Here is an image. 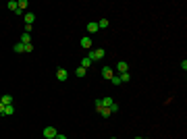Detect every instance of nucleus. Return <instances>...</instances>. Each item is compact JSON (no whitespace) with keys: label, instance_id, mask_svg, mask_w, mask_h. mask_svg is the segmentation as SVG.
Masks as SVG:
<instances>
[{"label":"nucleus","instance_id":"obj_1","mask_svg":"<svg viewBox=\"0 0 187 139\" xmlns=\"http://www.w3.org/2000/svg\"><path fill=\"white\" fill-rule=\"evenodd\" d=\"M106 56V52H104V48H96V50H90V54H87V58L92 60V62H96V60H102V58Z\"/></svg>","mask_w":187,"mask_h":139},{"label":"nucleus","instance_id":"obj_4","mask_svg":"<svg viewBox=\"0 0 187 139\" xmlns=\"http://www.w3.org/2000/svg\"><path fill=\"white\" fill-rule=\"evenodd\" d=\"M67 77H69L67 69H58L56 71V79H58V81H67Z\"/></svg>","mask_w":187,"mask_h":139},{"label":"nucleus","instance_id":"obj_9","mask_svg":"<svg viewBox=\"0 0 187 139\" xmlns=\"http://www.w3.org/2000/svg\"><path fill=\"white\" fill-rule=\"evenodd\" d=\"M92 64H94V62H92V60H90V58H87V56H83V58H81V64H79V67H83V69L87 71V69H90V67H92Z\"/></svg>","mask_w":187,"mask_h":139},{"label":"nucleus","instance_id":"obj_25","mask_svg":"<svg viewBox=\"0 0 187 139\" xmlns=\"http://www.w3.org/2000/svg\"><path fill=\"white\" fill-rule=\"evenodd\" d=\"M54 139H67V137H65V135H60V133H58V135H56Z\"/></svg>","mask_w":187,"mask_h":139},{"label":"nucleus","instance_id":"obj_16","mask_svg":"<svg viewBox=\"0 0 187 139\" xmlns=\"http://www.w3.org/2000/svg\"><path fill=\"white\" fill-rule=\"evenodd\" d=\"M75 75H77V77L81 79V77H85V75H87V71L83 69V67H77V71H75Z\"/></svg>","mask_w":187,"mask_h":139},{"label":"nucleus","instance_id":"obj_18","mask_svg":"<svg viewBox=\"0 0 187 139\" xmlns=\"http://www.w3.org/2000/svg\"><path fill=\"white\" fill-rule=\"evenodd\" d=\"M108 25H110V21H108V19H100V23H98V29H106Z\"/></svg>","mask_w":187,"mask_h":139},{"label":"nucleus","instance_id":"obj_2","mask_svg":"<svg viewBox=\"0 0 187 139\" xmlns=\"http://www.w3.org/2000/svg\"><path fill=\"white\" fill-rule=\"evenodd\" d=\"M79 46H81L83 50H92L94 40H92V37H83V40H79Z\"/></svg>","mask_w":187,"mask_h":139},{"label":"nucleus","instance_id":"obj_24","mask_svg":"<svg viewBox=\"0 0 187 139\" xmlns=\"http://www.w3.org/2000/svg\"><path fill=\"white\" fill-rule=\"evenodd\" d=\"M25 52H27V54H29V52H34V46H31V44H27V46H25Z\"/></svg>","mask_w":187,"mask_h":139},{"label":"nucleus","instance_id":"obj_15","mask_svg":"<svg viewBox=\"0 0 187 139\" xmlns=\"http://www.w3.org/2000/svg\"><path fill=\"white\" fill-rule=\"evenodd\" d=\"M6 6H9V11H12V12H17V11H19V4H17L15 0H11V2H9Z\"/></svg>","mask_w":187,"mask_h":139},{"label":"nucleus","instance_id":"obj_21","mask_svg":"<svg viewBox=\"0 0 187 139\" xmlns=\"http://www.w3.org/2000/svg\"><path fill=\"white\" fill-rule=\"evenodd\" d=\"M17 4H19V11H25V9L29 6V4H27V0H19Z\"/></svg>","mask_w":187,"mask_h":139},{"label":"nucleus","instance_id":"obj_17","mask_svg":"<svg viewBox=\"0 0 187 139\" xmlns=\"http://www.w3.org/2000/svg\"><path fill=\"white\" fill-rule=\"evenodd\" d=\"M98 114H102L104 118H108V116L112 114V112H110V108H100V110H98Z\"/></svg>","mask_w":187,"mask_h":139},{"label":"nucleus","instance_id":"obj_20","mask_svg":"<svg viewBox=\"0 0 187 139\" xmlns=\"http://www.w3.org/2000/svg\"><path fill=\"white\" fill-rule=\"evenodd\" d=\"M118 77H121V83H127L129 79H131V75H129V73H121Z\"/></svg>","mask_w":187,"mask_h":139},{"label":"nucleus","instance_id":"obj_6","mask_svg":"<svg viewBox=\"0 0 187 139\" xmlns=\"http://www.w3.org/2000/svg\"><path fill=\"white\" fill-rule=\"evenodd\" d=\"M117 71H118V73H127V71H129V64L125 62V60H118V62H117Z\"/></svg>","mask_w":187,"mask_h":139},{"label":"nucleus","instance_id":"obj_19","mask_svg":"<svg viewBox=\"0 0 187 139\" xmlns=\"http://www.w3.org/2000/svg\"><path fill=\"white\" fill-rule=\"evenodd\" d=\"M108 81L112 83V85H121V77H118V75H112V77H110Z\"/></svg>","mask_w":187,"mask_h":139},{"label":"nucleus","instance_id":"obj_7","mask_svg":"<svg viewBox=\"0 0 187 139\" xmlns=\"http://www.w3.org/2000/svg\"><path fill=\"white\" fill-rule=\"evenodd\" d=\"M0 102H2L4 106H11V104H12V96H11V93H4V96H0Z\"/></svg>","mask_w":187,"mask_h":139},{"label":"nucleus","instance_id":"obj_23","mask_svg":"<svg viewBox=\"0 0 187 139\" xmlns=\"http://www.w3.org/2000/svg\"><path fill=\"white\" fill-rule=\"evenodd\" d=\"M110 112H112V114H115V112H118V104H117V102L110 106Z\"/></svg>","mask_w":187,"mask_h":139},{"label":"nucleus","instance_id":"obj_12","mask_svg":"<svg viewBox=\"0 0 187 139\" xmlns=\"http://www.w3.org/2000/svg\"><path fill=\"white\" fill-rule=\"evenodd\" d=\"M12 50H15L17 54H21V52H25V46H23V44H21V42H17V44L12 46Z\"/></svg>","mask_w":187,"mask_h":139},{"label":"nucleus","instance_id":"obj_8","mask_svg":"<svg viewBox=\"0 0 187 139\" xmlns=\"http://www.w3.org/2000/svg\"><path fill=\"white\" fill-rule=\"evenodd\" d=\"M112 75H115V71L110 69V67H104V69H102V77H104V79H110Z\"/></svg>","mask_w":187,"mask_h":139},{"label":"nucleus","instance_id":"obj_22","mask_svg":"<svg viewBox=\"0 0 187 139\" xmlns=\"http://www.w3.org/2000/svg\"><path fill=\"white\" fill-rule=\"evenodd\" d=\"M100 108H104V106H102V98H98V100H96V112H98Z\"/></svg>","mask_w":187,"mask_h":139},{"label":"nucleus","instance_id":"obj_26","mask_svg":"<svg viewBox=\"0 0 187 139\" xmlns=\"http://www.w3.org/2000/svg\"><path fill=\"white\" fill-rule=\"evenodd\" d=\"M2 112H4V104L0 102V114H2Z\"/></svg>","mask_w":187,"mask_h":139},{"label":"nucleus","instance_id":"obj_5","mask_svg":"<svg viewBox=\"0 0 187 139\" xmlns=\"http://www.w3.org/2000/svg\"><path fill=\"white\" fill-rule=\"evenodd\" d=\"M23 19H25V25H34L35 15H34V12H23Z\"/></svg>","mask_w":187,"mask_h":139},{"label":"nucleus","instance_id":"obj_13","mask_svg":"<svg viewBox=\"0 0 187 139\" xmlns=\"http://www.w3.org/2000/svg\"><path fill=\"white\" fill-rule=\"evenodd\" d=\"M4 116H11V114H15V106H4V112H2Z\"/></svg>","mask_w":187,"mask_h":139},{"label":"nucleus","instance_id":"obj_11","mask_svg":"<svg viewBox=\"0 0 187 139\" xmlns=\"http://www.w3.org/2000/svg\"><path fill=\"white\" fill-rule=\"evenodd\" d=\"M112 104H115V100H112L110 96H106V98H102V106H104V108H110Z\"/></svg>","mask_w":187,"mask_h":139},{"label":"nucleus","instance_id":"obj_3","mask_svg":"<svg viewBox=\"0 0 187 139\" xmlns=\"http://www.w3.org/2000/svg\"><path fill=\"white\" fill-rule=\"evenodd\" d=\"M56 135H58V131H56L54 127H46V129H44V137H46V139H54Z\"/></svg>","mask_w":187,"mask_h":139},{"label":"nucleus","instance_id":"obj_14","mask_svg":"<svg viewBox=\"0 0 187 139\" xmlns=\"http://www.w3.org/2000/svg\"><path fill=\"white\" fill-rule=\"evenodd\" d=\"M85 29H87L90 33H96V31H98V23H87V25H85Z\"/></svg>","mask_w":187,"mask_h":139},{"label":"nucleus","instance_id":"obj_27","mask_svg":"<svg viewBox=\"0 0 187 139\" xmlns=\"http://www.w3.org/2000/svg\"><path fill=\"white\" fill-rule=\"evenodd\" d=\"M135 139H146V137H135Z\"/></svg>","mask_w":187,"mask_h":139},{"label":"nucleus","instance_id":"obj_10","mask_svg":"<svg viewBox=\"0 0 187 139\" xmlns=\"http://www.w3.org/2000/svg\"><path fill=\"white\" fill-rule=\"evenodd\" d=\"M19 42H21L23 46H27V44H31V35H29V33H25V31H23V35H21V40H19Z\"/></svg>","mask_w":187,"mask_h":139}]
</instances>
